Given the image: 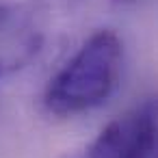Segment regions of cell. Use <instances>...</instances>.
Masks as SVG:
<instances>
[{
  "label": "cell",
  "mask_w": 158,
  "mask_h": 158,
  "mask_svg": "<svg viewBox=\"0 0 158 158\" xmlns=\"http://www.w3.org/2000/svg\"><path fill=\"white\" fill-rule=\"evenodd\" d=\"M85 158H156V102L147 98L108 121Z\"/></svg>",
  "instance_id": "cell-2"
},
{
  "label": "cell",
  "mask_w": 158,
  "mask_h": 158,
  "mask_svg": "<svg viewBox=\"0 0 158 158\" xmlns=\"http://www.w3.org/2000/svg\"><path fill=\"white\" fill-rule=\"evenodd\" d=\"M123 67V41L113 28L91 33L50 78L44 104L50 115L74 117L102 106L117 89Z\"/></svg>",
  "instance_id": "cell-1"
},
{
  "label": "cell",
  "mask_w": 158,
  "mask_h": 158,
  "mask_svg": "<svg viewBox=\"0 0 158 158\" xmlns=\"http://www.w3.org/2000/svg\"><path fill=\"white\" fill-rule=\"evenodd\" d=\"M44 46V24L37 11L22 2L0 5V78L24 69Z\"/></svg>",
  "instance_id": "cell-3"
},
{
  "label": "cell",
  "mask_w": 158,
  "mask_h": 158,
  "mask_svg": "<svg viewBox=\"0 0 158 158\" xmlns=\"http://www.w3.org/2000/svg\"><path fill=\"white\" fill-rule=\"evenodd\" d=\"M117 5H134V2H139V0H115Z\"/></svg>",
  "instance_id": "cell-4"
}]
</instances>
